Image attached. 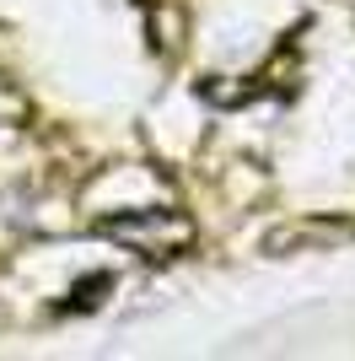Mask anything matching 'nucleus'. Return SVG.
Segmentation results:
<instances>
[{
	"mask_svg": "<svg viewBox=\"0 0 355 361\" xmlns=\"http://www.w3.org/2000/svg\"><path fill=\"white\" fill-rule=\"evenodd\" d=\"M103 232L113 243H124L130 254H146V259H167L194 243V221L178 211H140V216H124V221H108Z\"/></svg>",
	"mask_w": 355,
	"mask_h": 361,
	"instance_id": "nucleus-1",
	"label": "nucleus"
}]
</instances>
